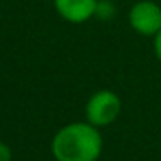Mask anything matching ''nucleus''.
<instances>
[{"label":"nucleus","mask_w":161,"mask_h":161,"mask_svg":"<svg viewBox=\"0 0 161 161\" xmlns=\"http://www.w3.org/2000/svg\"><path fill=\"white\" fill-rule=\"evenodd\" d=\"M12 159V151L7 144L0 142V161H11Z\"/></svg>","instance_id":"5"},{"label":"nucleus","mask_w":161,"mask_h":161,"mask_svg":"<svg viewBox=\"0 0 161 161\" xmlns=\"http://www.w3.org/2000/svg\"><path fill=\"white\" fill-rule=\"evenodd\" d=\"M99 0H54V7L64 21L83 25L97 16Z\"/></svg>","instance_id":"4"},{"label":"nucleus","mask_w":161,"mask_h":161,"mask_svg":"<svg viewBox=\"0 0 161 161\" xmlns=\"http://www.w3.org/2000/svg\"><path fill=\"white\" fill-rule=\"evenodd\" d=\"M119 113H121V99L109 88H101L94 92L85 104L87 121L97 128L113 125L118 119Z\"/></svg>","instance_id":"2"},{"label":"nucleus","mask_w":161,"mask_h":161,"mask_svg":"<svg viewBox=\"0 0 161 161\" xmlns=\"http://www.w3.org/2000/svg\"><path fill=\"white\" fill-rule=\"evenodd\" d=\"M128 25L137 35L154 38L161 31V5L154 0H137L128 11Z\"/></svg>","instance_id":"3"},{"label":"nucleus","mask_w":161,"mask_h":161,"mask_svg":"<svg viewBox=\"0 0 161 161\" xmlns=\"http://www.w3.org/2000/svg\"><path fill=\"white\" fill-rule=\"evenodd\" d=\"M102 153V135L88 121L63 126L52 139L56 161H97Z\"/></svg>","instance_id":"1"},{"label":"nucleus","mask_w":161,"mask_h":161,"mask_svg":"<svg viewBox=\"0 0 161 161\" xmlns=\"http://www.w3.org/2000/svg\"><path fill=\"white\" fill-rule=\"evenodd\" d=\"M153 50H154V56H156V59L161 63V31L153 38Z\"/></svg>","instance_id":"6"}]
</instances>
